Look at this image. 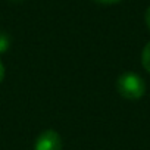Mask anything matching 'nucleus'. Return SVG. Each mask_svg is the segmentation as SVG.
Instances as JSON below:
<instances>
[{
  "instance_id": "obj_1",
  "label": "nucleus",
  "mask_w": 150,
  "mask_h": 150,
  "mask_svg": "<svg viewBox=\"0 0 150 150\" xmlns=\"http://www.w3.org/2000/svg\"><path fill=\"white\" fill-rule=\"evenodd\" d=\"M118 93L127 100H138L146 93V83L135 72H125L116 81Z\"/></svg>"
},
{
  "instance_id": "obj_2",
  "label": "nucleus",
  "mask_w": 150,
  "mask_h": 150,
  "mask_svg": "<svg viewBox=\"0 0 150 150\" xmlns=\"http://www.w3.org/2000/svg\"><path fill=\"white\" fill-rule=\"evenodd\" d=\"M34 149L35 150H62L60 135L53 129H47L37 137Z\"/></svg>"
},
{
  "instance_id": "obj_3",
  "label": "nucleus",
  "mask_w": 150,
  "mask_h": 150,
  "mask_svg": "<svg viewBox=\"0 0 150 150\" xmlns=\"http://www.w3.org/2000/svg\"><path fill=\"white\" fill-rule=\"evenodd\" d=\"M141 63H143V68L150 74V41L144 46L143 49V53H141Z\"/></svg>"
},
{
  "instance_id": "obj_4",
  "label": "nucleus",
  "mask_w": 150,
  "mask_h": 150,
  "mask_svg": "<svg viewBox=\"0 0 150 150\" xmlns=\"http://www.w3.org/2000/svg\"><path fill=\"white\" fill-rule=\"evenodd\" d=\"M97 3H102V5H115V3H119L122 0H94Z\"/></svg>"
},
{
  "instance_id": "obj_5",
  "label": "nucleus",
  "mask_w": 150,
  "mask_h": 150,
  "mask_svg": "<svg viewBox=\"0 0 150 150\" xmlns=\"http://www.w3.org/2000/svg\"><path fill=\"white\" fill-rule=\"evenodd\" d=\"M146 25H147V28L150 30V6L147 8V11H146Z\"/></svg>"
},
{
  "instance_id": "obj_6",
  "label": "nucleus",
  "mask_w": 150,
  "mask_h": 150,
  "mask_svg": "<svg viewBox=\"0 0 150 150\" xmlns=\"http://www.w3.org/2000/svg\"><path fill=\"white\" fill-rule=\"evenodd\" d=\"M3 78H5V66H3L2 59H0V83L3 81Z\"/></svg>"
}]
</instances>
